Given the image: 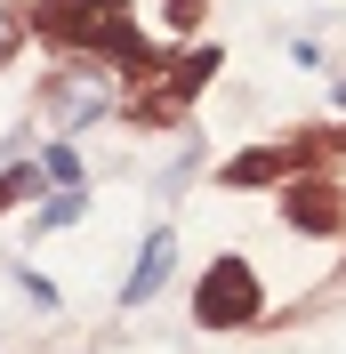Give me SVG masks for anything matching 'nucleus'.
I'll list each match as a JSON object with an SVG mask.
<instances>
[{
    "label": "nucleus",
    "instance_id": "nucleus-1",
    "mask_svg": "<svg viewBox=\"0 0 346 354\" xmlns=\"http://www.w3.org/2000/svg\"><path fill=\"white\" fill-rule=\"evenodd\" d=\"M41 32L65 48H89V57H121V65H145V41L121 0H48L41 8Z\"/></svg>",
    "mask_w": 346,
    "mask_h": 354
},
{
    "label": "nucleus",
    "instance_id": "nucleus-13",
    "mask_svg": "<svg viewBox=\"0 0 346 354\" xmlns=\"http://www.w3.org/2000/svg\"><path fill=\"white\" fill-rule=\"evenodd\" d=\"M338 105H346V81H338Z\"/></svg>",
    "mask_w": 346,
    "mask_h": 354
},
{
    "label": "nucleus",
    "instance_id": "nucleus-3",
    "mask_svg": "<svg viewBox=\"0 0 346 354\" xmlns=\"http://www.w3.org/2000/svg\"><path fill=\"white\" fill-rule=\"evenodd\" d=\"M41 105H48L57 129H97V121L113 113V81H105L97 65H65V73H48Z\"/></svg>",
    "mask_w": 346,
    "mask_h": 354
},
{
    "label": "nucleus",
    "instance_id": "nucleus-9",
    "mask_svg": "<svg viewBox=\"0 0 346 354\" xmlns=\"http://www.w3.org/2000/svg\"><path fill=\"white\" fill-rule=\"evenodd\" d=\"M41 177L73 194V185H81V153H73V145H48V153H41Z\"/></svg>",
    "mask_w": 346,
    "mask_h": 354
},
{
    "label": "nucleus",
    "instance_id": "nucleus-8",
    "mask_svg": "<svg viewBox=\"0 0 346 354\" xmlns=\"http://www.w3.org/2000/svg\"><path fill=\"white\" fill-rule=\"evenodd\" d=\"M41 185H48V177H41V161H33V169H24V161H17V169L0 177V209H17V201H33V194H41Z\"/></svg>",
    "mask_w": 346,
    "mask_h": 354
},
{
    "label": "nucleus",
    "instance_id": "nucleus-6",
    "mask_svg": "<svg viewBox=\"0 0 346 354\" xmlns=\"http://www.w3.org/2000/svg\"><path fill=\"white\" fill-rule=\"evenodd\" d=\"M210 73H217V48H194V57L177 65V81H170V88H153V105H145V113H177L201 81H210Z\"/></svg>",
    "mask_w": 346,
    "mask_h": 354
},
{
    "label": "nucleus",
    "instance_id": "nucleus-7",
    "mask_svg": "<svg viewBox=\"0 0 346 354\" xmlns=\"http://www.w3.org/2000/svg\"><path fill=\"white\" fill-rule=\"evenodd\" d=\"M290 161L282 153H242V161H226V185H266V177H282Z\"/></svg>",
    "mask_w": 346,
    "mask_h": 354
},
{
    "label": "nucleus",
    "instance_id": "nucleus-5",
    "mask_svg": "<svg viewBox=\"0 0 346 354\" xmlns=\"http://www.w3.org/2000/svg\"><path fill=\"white\" fill-rule=\"evenodd\" d=\"M282 218L298 225V234H338L346 209L330 201V185H290V194H282Z\"/></svg>",
    "mask_w": 346,
    "mask_h": 354
},
{
    "label": "nucleus",
    "instance_id": "nucleus-10",
    "mask_svg": "<svg viewBox=\"0 0 346 354\" xmlns=\"http://www.w3.org/2000/svg\"><path fill=\"white\" fill-rule=\"evenodd\" d=\"M81 209H89V201H81V185H73V194H57V201H48V209H41V218H33V225H73V218H81Z\"/></svg>",
    "mask_w": 346,
    "mask_h": 354
},
{
    "label": "nucleus",
    "instance_id": "nucleus-12",
    "mask_svg": "<svg viewBox=\"0 0 346 354\" xmlns=\"http://www.w3.org/2000/svg\"><path fill=\"white\" fill-rule=\"evenodd\" d=\"M170 17L177 24H201V0H170Z\"/></svg>",
    "mask_w": 346,
    "mask_h": 354
},
{
    "label": "nucleus",
    "instance_id": "nucleus-2",
    "mask_svg": "<svg viewBox=\"0 0 346 354\" xmlns=\"http://www.w3.org/2000/svg\"><path fill=\"white\" fill-rule=\"evenodd\" d=\"M258 314H266V290L250 274V258H217L201 274V290H194V322L201 330H250Z\"/></svg>",
    "mask_w": 346,
    "mask_h": 354
},
{
    "label": "nucleus",
    "instance_id": "nucleus-4",
    "mask_svg": "<svg viewBox=\"0 0 346 354\" xmlns=\"http://www.w3.org/2000/svg\"><path fill=\"white\" fill-rule=\"evenodd\" d=\"M170 266H177V234H170V225H153L145 250H137V266H129V282H121V306H145L153 290L170 282Z\"/></svg>",
    "mask_w": 346,
    "mask_h": 354
},
{
    "label": "nucleus",
    "instance_id": "nucleus-11",
    "mask_svg": "<svg viewBox=\"0 0 346 354\" xmlns=\"http://www.w3.org/2000/svg\"><path fill=\"white\" fill-rule=\"evenodd\" d=\"M17 41H24V24L8 17V8H0V65H8V57H17Z\"/></svg>",
    "mask_w": 346,
    "mask_h": 354
}]
</instances>
